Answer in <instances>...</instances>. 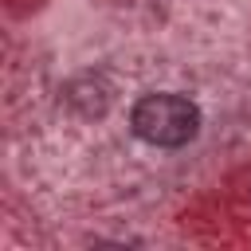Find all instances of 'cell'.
Returning <instances> with one entry per match:
<instances>
[{"instance_id":"obj_1","label":"cell","mask_w":251,"mask_h":251,"mask_svg":"<svg viewBox=\"0 0 251 251\" xmlns=\"http://www.w3.org/2000/svg\"><path fill=\"white\" fill-rule=\"evenodd\" d=\"M133 133L157 149H180L200 133V106L184 94H145L129 114Z\"/></svg>"},{"instance_id":"obj_2","label":"cell","mask_w":251,"mask_h":251,"mask_svg":"<svg viewBox=\"0 0 251 251\" xmlns=\"http://www.w3.org/2000/svg\"><path fill=\"white\" fill-rule=\"evenodd\" d=\"M67 102H71L82 118H102V114H106V106H110V90H106V82H102V78L82 75V78H75V82L67 86Z\"/></svg>"}]
</instances>
